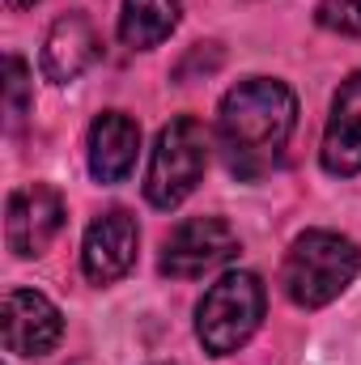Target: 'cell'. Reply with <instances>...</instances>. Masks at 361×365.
<instances>
[{"label": "cell", "mask_w": 361, "mask_h": 365, "mask_svg": "<svg viewBox=\"0 0 361 365\" xmlns=\"http://www.w3.org/2000/svg\"><path fill=\"white\" fill-rule=\"evenodd\" d=\"M298 128V98L285 81L247 77L221 98L217 110V140L234 175L255 179L285 153Z\"/></svg>", "instance_id": "obj_1"}, {"label": "cell", "mask_w": 361, "mask_h": 365, "mask_svg": "<svg viewBox=\"0 0 361 365\" xmlns=\"http://www.w3.org/2000/svg\"><path fill=\"white\" fill-rule=\"evenodd\" d=\"M361 272V251L353 238L336 234V230H306L293 238L280 284L285 297L302 310H319L327 302H336Z\"/></svg>", "instance_id": "obj_2"}, {"label": "cell", "mask_w": 361, "mask_h": 365, "mask_svg": "<svg viewBox=\"0 0 361 365\" xmlns=\"http://www.w3.org/2000/svg\"><path fill=\"white\" fill-rule=\"evenodd\" d=\"M268 293L255 272H225L195 306V340L204 344L208 357H230L238 353L264 323Z\"/></svg>", "instance_id": "obj_3"}, {"label": "cell", "mask_w": 361, "mask_h": 365, "mask_svg": "<svg viewBox=\"0 0 361 365\" xmlns=\"http://www.w3.org/2000/svg\"><path fill=\"white\" fill-rule=\"evenodd\" d=\"M208 128L191 115L171 119L158 140H153V153H149V170H145V200L162 212L179 208L183 200L195 191V182L204 179L208 170Z\"/></svg>", "instance_id": "obj_4"}, {"label": "cell", "mask_w": 361, "mask_h": 365, "mask_svg": "<svg viewBox=\"0 0 361 365\" xmlns=\"http://www.w3.org/2000/svg\"><path fill=\"white\" fill-rule=\"evenodd\" d=\"M234 255H238V234H234L230 221H221V217H187L162 242L158 268L171 280H195L204 272L225 268Z\"/></svg>", "instance_id": "obj_5"}, {"label": "cell", "mask_w": 361, "mask_h": 365, "mask_svg": "<svg viewBox=\"0 0 361 365\" xmlns=\"http://www.w3.org/2000/svg\"><path fill=\"white\" fill-rule=\"evenodd\" d=\"M64 230V200L47 182L17 187L4 208V242L17 259H39Z\"/></svg>", "instance_id": "obj_6"}, {"label": "cell", "mask_w": 361, "mask_h": 365, "mask_svg": "<svg viewBox=\"0 0 361 365\" xmlns=\"http://www.w3.org/2000/svg\"><path fill=\"white\" fill-rule=\"evenodd\" d=\"M0 331L13 357H47L64 336V314L39 289H13L0 310Z\"/></svg>", "instance_id": "obj_7"}, {"label": "cell", "mask_w": 361, "mask_h": 365, "mask_svg": "<svg viewBox=\"0 0 361 365\" xmlns=\"http://www.w3.org/2000/svg\"><path fill=\"white\" fill-rule=\"evenodd\" d=\"M136 247H141V230L136 217L128 208H106L102 217H93L81 242V272L93 284H115L119 276L132 272L136 264Z\"/></svg>", "instance_id": "obj_8"}, {"label": "cell", "mask_w": 361, "mask_h": 365, "mask_svg": "<svg viewBox=\"0 0 361 365\" xmlns=\"http://www.w3.org/2000/svg\"><path fill=\"white\" fill-rule=\"evenodd\" d=\"M319 162L336 179L361 175V73L345 77L336 98H332V115H327V128H323Z\"/></svg>", "instance_id": "obj_9"}, {"label": "cell", "mask_w": 361, "mask_h": 365, "mask_svg": "<svg viewBox=\"0 0 361 365\" xmlns=\"http://www.w3.org/2000/svg\"><path fill=\"white\" fill-rule=\"evenodd\" d=\"M102 43L98 30L86 13H64L51 21L47 38H43V77L56 86H73L93 60H98Z\"/></svg>", "instance_id": "obj_10"}, {"label": "cell", "mask_w": 361, "mask_h": 365, "mask_svg": "<svg viewBox=\"0 0 361 365\" xmlns=\"http://www.w3.org/2000/svg\"><path fill=\"white\" fill-rule=\"evenodd\" d=\"M141 153V128L123 110H102L90 123V175L98 182H123Z\"/></svg>", "instance_id": "obj_11"}, {"label": "cell", "mask_w": 361, "mask_h": 365, "mask_svg": "<svg viewBox=\"0 0 361 365\" xmlns=\"http://www.w3.org/2000/svg\"><path fill=\"white\" fill-rule=\"evenodd\" d=\"M183 17V0H123L119 9V38L132 51H149L175 34Z\"/></svg>", "instance_id": "obj_12"}, {"label": "cell", "mask_w": 361, "mask_h": 365, "mask_svg": "<svg viewBox=\"0 0 361 365\" xmlns=\"http://www.w3.org/2000/svg\"><path fill=\"white\" fill-rule=\"evenodd\" d=\"M4 115H9V128L17 132L21 119L30 115V68L26 60L9 56L4 60Z\"/></svg>", "instance_id": "obj_13"}, {"label": "cell", "mask_w": 361, "mask_h": 365, "mask_svg": "<svg viewBox=\"0 0 361 365\" xmlns=\"http://www.w3.org/2000/svg\"><path fill=\"white\" fill-rule=\"evenodd\" d=\"M315 21L332 34H349L361 38V0H319L315 4Z\"/></svg>", "instance_id": "obj_14"}, {"label": "cell", "mask_w": 361, "mask_h": 365, "mask_svg": "<svg viewBox=\"0 0 361 365\" xmlns=\"http://www.w3.org/2000/svg\"><path fill=\"white\" fill-rule=\"evenodd\" d=\"M4 4H9V9H13V13H21V9H34V4H39V0H4Z\"/></svg>", "instance_id": "obj_15"}]
</instances>
